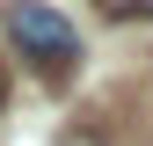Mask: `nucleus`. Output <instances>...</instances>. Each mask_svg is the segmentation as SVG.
I'll list each match as a JSON object with an SVG mask.
<instances>
[{
  "mask_svg": "<svg viewBox=\"0 0 153 146\" xmlns=\"http://www.w3.org/2000/svg\"><path fill=\"white\" fill-rule=\"evenodd\" d=\"M0 29H7L15 59H29L51 88H66V80H73V66H80V29H73L51 0H7Z\"/></svg>",
  "mask_w": 153,
  "mask_h": 146,
  "instance_id": "obj_1",
  "label": "nucleus"
},
{
  "mask_svg": "<svg viewBox=\"0 0 153 146\" xmlns=\"http://www.w3.org/2000/svg\"><path fill=\"white\" fill-rule=\"evenodd\" d=\"M0 102H7V66H0Z\"/></svg>",
  "mask_w": 153,
  "mask_h": 146,
  "instance_id": "obj_3",
  "label": "nucleus"
},
{
  "mask_svg": "<svg viewBox=\"0 0 153 146\" xmlns=\"http://www.w3.org/2000/svg\"><path fill=\"white\" fill-rule=\"evenodd\" d=\"M102 22H153V0H95Z\"/></svg>",
  "mask_w": 153,
  "mask_h": 146,
  "instance_id": "obj_2",
  "label": "nucleus"
}]
</instances>
